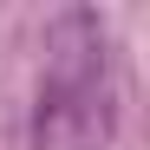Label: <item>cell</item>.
<instances>
[{
    "label": "cell",
    "instance_id": "obj_1",
    "mask_svg": "<svg viewBox=\"0 0 150 150\" xmlns=\"http://www.w3.org/2000/svg\"><path fill=\"white\" fill-rule=\"evenodd\" d=\"M111 144H117L111 39L91 7H72L46 26V79L33 98L26 150H111Z\"/></svg>",
    "mask_w": 150,
    "mask_h": 150
}]
</instances>
